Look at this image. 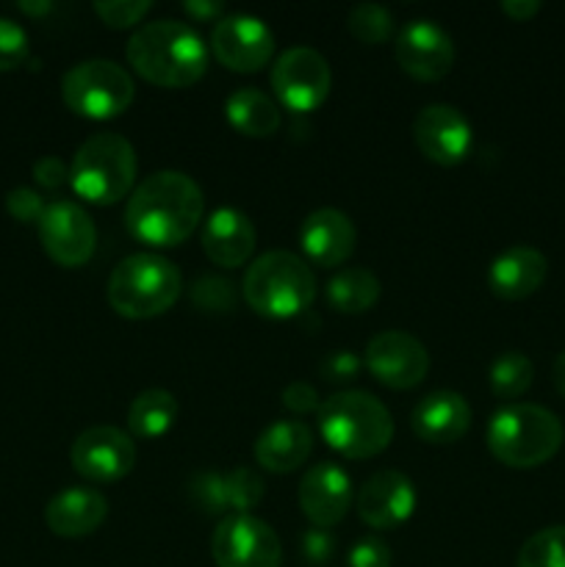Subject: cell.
I'll use <instances>...</instances> for the list:
<instances>
[{
	"label": "cell",
	"instance_id": "1",
	"mask_svg": "<svg viewBox=\"0 0 565 567\" xmlns=\"http://www.w3.org/2000/svg\"><path fill=\"white\" fill-rule=\"evenodd\" d=\"M205 197L194 177L161 169L133 188L125 208V227L136 241L150 247H177L203 221Z\"/></svg>",
	"mask_w": 565,
	"mask_h": 567
},
{
	"label": "cell",
	"instance_id": "2",
	"mask_svg": "<svg viewBox=\"0 0 565 567\" xmlns=\"http://www.w3.org/2000/svg\"><path fill=\"white\" fill-rule=\"evenodd\" d=\"M127 64L161 89H186L208 70V44L181 20H155L127 39Z\"/></svg>",
	"mask_w": 565,
	"mask_h": 567
},
{
	"label": "cell",
	"instance_id": "3",
	"mask_svg": "<svg viewBox=\"0 0 565 567\" xmlns=\"http://www.w3.org/2000/svg\"><path fill=\"white\" fill-rule=\"evenodd\" d=\"M316 421L327 446L349 460L377 457L393 437L391 413L366 391H341L325 399Z\"/></svg>",
	"mask_w": 565,
	"mask_h": 567
},
{
	"label": "cell",
	"instance_id": "4",
	"mask_svg": "<svg viewBox=\"0 0 565 567\" xmlns=\"http://www.w3.org/2000/svg\"><path fill=\"white\" fill-rule=\"evenodd\" d=\"M487 449L507 468H537L559 452L563 421L541 404H507L487 421Z\"/></svg>",
	"mask_w": 565,
	"mask_h": 567
},
{
	"label": "cell",
	"instance_id": "5",
	"mask_svg": "<svg viewBox=\"0 0 565 567\" xmlns=\"http://www.w3.org/2000/svg\"><path fill=\"white\" fill-rule=\"evenodd\" d=\"M244 302L266 319H294L316 299V277L305 258L271 249L249 264L242 282Z\"/></svg>",
	"mask_w": 565,
	"mask_h": 567
},
{
	"label": "cell",
	"instance_id": "6",
	"mask_svg": "<svg viewBox=\"0 0 565 567\" xmlns=\"http://www.w3.org/2000/svg\"><path fill=\"white\" fill-rule=\"evenodd\" d=\"M183 291V277L172 260L155 252L122 258L109 277L105 297L122 319H153L166 313Z\"/></svg>",
	"mask_w": 565,
	"mask_h": 567
},
{
	"label": "cell",
	"instance_id": "7",
	"mask_svg": "<svg viewBox=\"0 0 565 567\" xmlns=\"http://www.w3.org/2000/svg\"><path fill=\"white\" fill-rule=\"evenodd\" d=\"M136 181V150L120 133H94L70 166V183L78 197L92 205H114L127 197Z\"/></svg>",
	"mask_w": 565,
	"mask_h": 567
},
{
	"label": "cell",
	"instance_id": "8",
	"mask_svg": "<svg viewBox=\"0 0 565 567\" xmlns=\"http://www.w3.org/2000/svg\"><path fill=\"white\" fill-rule=\"evenodd\" d=\"M133 78L111 59H89L70 66L61 78L64 105L86 120H114L133 103Z\"/></svg>",
	"mask_w": 565,
	"mask_h": 567
},
{
	"label": "cell",
	"instance_id": "9",
	"mask_svg": "<svg viewBox=\"0 0 565 567\" xmlns=\"http://www.w3.org/2000/svg\"><path fill=\"white\" fill-rule=\"evenodd\" d=\"M330 83L332 75L327 59L319 50L305 48V44L282 50V55H277L271 66V89L277 100L297 114L319 109L330 94Z\"/></svg>",
	"mask_w": 565,
	"mask_h": 567
},
{
	"label": "cell",
	"instance_id": "10",
	"mask_svg": "<svg viewBox=\"0 0 565 567\" xmlns=\"http://www.w3.org/2000/svg\"><path fill=\"white\" fill-rule=\"evenodd\" d=\"M216 567H280L282 548L275 529L255 515H227L210 537Z\"/></svg>",
	"mask_w": 565,
	"mask_h": 567
},
{
	"label": "cell",
	"instance_id": "11",
	"mask_svg": "<svg viewBox=\"0 0 565 567\" xmlns=\"http://www.w3.org/2000/svg\"><path fill=\"white\" fill-rule=\"evenodd\" d=\"M37 227L44 252L64 269H78V266L89 264L94 247H97V227H94L92 216L72 199H53L44 205V214Z\"/></svg>",
	"mask_w": 565,
	"mask_h": 567
},
{
	"label": "cell",
	"instance_id": "12",
	"mask_svg": "<svg viewBox=\"0 0 565 567\" xmlns=\"http://www.w3.org/2000/svg\"><path fill=\"white\" fill-rule=\"evenodd\" d=\"M210 53L233 72H258L275 55V33L260 17L225 14L210 31Z\"/></svg>",
	"mask_w": 565,
	"mask_h": 567
},
{
	"label": "cell",
	"instance_id": "13",
	"mask_svg": "<svg viewBox=\"0 0 565 567\" xmlns=\"http://www.w3.org/2000/svg\"><path fill=\"white\" fill-rule=\"evenodd\" d=\"M363 365L386 388L408 391V388H415L419 382H424L427 371H430V352L410 332L386 330L377 332L366 343Z\"/></svg>",
	"mask_w": 565,
	"mask_h": 567
},
{
	"label": "cell",
	"instance_id": "14",
	"mask_svg": "<svg viewBox=\"0 0 565 567\" xmlns=\"http://www.w3.org/2000/svg\"><path fill=\"white\" fill-rule=\"evenodd\" d=\"M72 468L89 482H116L136 465V446L116 426H89L72 443Z\"/></svg>",
	"mask_w": 565,
	"mask_h": 567
},
{
	"label": "cell",
	"instance_id": "15",
	"mask_svg": "<svg viewBox=\"0 0 565 567\" xmlns=\"http://www.w3.org/2000/svg\"><path fill=\"white\" fill-rule=\"evenodd\" d=\"M397 64L415 81H441L454 66V42L438 22L410 20L393 42Z\"/></svg>",
	"mask_w": 565,
	"mask_h": 567
},
{
	"label": "cell",
	"instance_id": "16",
	"mask_svg": "<svg viewBox=\"0 0 565 567\" xmlns=\"http://www.w3.org/2000/svg\"><path fill=\"white\" fill-rule=\"evenodd\" d=\"M413 142L432 164L454 166L469 155L474 133L463 111L446 103H432L415 114Z\"/></svg>",
	"mask_w": 565,
	"mask_h": 567
},
{
	"label": "cell",
	"instance_id": "17",
	"mask_svg": "<svg viewBox=\"0 0 565 567\" xmlns=\"http://www.w3.org/2000/svg\"><path fill=\"white\" fill-rule=\"evenodd\" d=\"M352 504V480L336 463H316L299 482V509L319 529L341 524Z\"/></svg>",
	"mask_w": 565,
	"mask_h": 567
},
{
	"label": "cell",
	"instance_id": "18",
	"mask_svg": "<svg viewBox=\"0 0 565 567\" xmlns=\"http://www.w3.org/2000/svg\"><path fill=\"white\" fill-rule=\"evenodd\" d=\"M415 509V487L402 471H377L358 493V515L371 529L402 526Z\"/></svg>",
	"mask_w": 565,
	"mask_h": 567
},
{
	"label": "cell",
	"instance_id": "19",
	"mask_svg": "<svg viewBox=\"0 0 565 567\" xmlns=\"http://www.w3.org/2000/svg\"><path fill=\"white\" fill-rule=\"evenodd\" d=\"M355 233L352 219L338 208H319L305 216L299 227V247L310 264L321 269H336L349 255L355 252Z\"/></svg>",
	"mask_w": 565,
	"mask_h": 567
},
{
	"label": "cell",
	"instance_id": "20",
	"mask_svg": "<svg viewBox=\"0 0 565 567\" xmlns=\"http://www.w3.org/2000/svg\"><path fill=\"white\" fill-rule=\"evenodd\" d=\"M255 238H258L255 236V225L244 210L216 208L205 219L199 241H203L210 264L222 266V269H236V266H244L253 258Z\"/></svg>",
	"mask_w": 565,
	"mask_h": 567
},
{
	"label": "cell",
	"instance_id": "21",
	"mask_svg": "<svg viewBox=\"0 0 565 567\" xmlns=\"http://www.w3.org/2000/svg\"><path fill=\"white\" fill-rule=\"evenodd\" d=\"M415 437L432 446H449L458 443L471 430V408L465 396L454 391L427 393L410 415Z\"/></svg>",
	"mask_w": 565,
	"mask_h": 567
},
{
	"label": "cell",
	"instance_id": "22",
	"mask_svg": "<svg viewBox=\"0 0 565 567\" xmlns=\"http://www.w3.org/2000/svg\"><path fill=\"white\" fill-rule=\"evenodd\" d=\"M109 518V498L94 487H66L44 507V524L59 537H86Z\"/></svg>",
	"mask_w": 565,
	"mask_h": 567
},
{
	"label": "cell",
	"instance_id": "23",
	"mask_svg": "<svg viewBox=\"0 0 565 567\" xmlns=\"http://www.w3.org/2000/svg\"><path fill=\"white\" fill-rule=\"evenodd\" d=\"M548 275V260L535 247H510L487 269V286L499 299L518 302L532 297Z\"/></svg>",
	"mask_w": 565,
	"mask_h": 567
},
{
	"label": "cell",
	"instance_id": "24",
	"mask_svg": "<svg viewBox=\"0 0 565 567\" xmlns=\"http://www.w3.org/2000/svg\"><path fill=\"white\" fill-rule=\"evenodd\" d=\"M314 452V432L302 421H275L255 441V463L271 474H291Z\"/></svg>",
	"mask_w": 565,
	"mask_h": 567
},
{
	"label": "cell",
	"instance_id": "25",
	"mask_svg": "<svg viewBox=\"0 0 565 567\" xmlns=\"http://www.w3.org/2000/svg\"><path fill=\"white\" fill-rule=\"evenodd\" d=\"M225 114L238 133L253 138H266L280 127V109H277V103L255 86L236 89L227 97Z\"/></svg>",
	"mask_w": 565,
	"mask_h": 567
},
{
	"label": "cell",
	"instance_id": "26",
	"mask_svg": "<svg viewBox=\"0 0 565 567\" xmlns=\"http://www.w3.org/2000/svg\"><path fill=\"white\" fill-rule=\"evenodd\" d=\"M325 299L336 313H366L380 299V280L369 269H341L327 280Z\"/></svg>",
	"mask_w": 565,
	"mask_h": 567
},
{
	"label": "cell",
	"instance_id": "27",
	"mask_svg": "<svg viewBox=\"0 0 565 567\" xmlns=\"http://www.w3.org/2000/svg\"><path fill=\"white\" fill-rule=\"evenodd\" d=\"M177 402L164 388H147L127 408V426L136 437H161L175 426Z\"/></svg>",
	"mask_w": 565,
	"mask_h": 567
},
{
	"label": "cell",
	"instance_id": "28",
	"mask_svg": "<svg viewBox=\"0 0 565 567\" xmlns=\"http://www.w3.org/2000/svg\"><path fill=\"white\" fill-rule=\"evenodd\" d=\"M535 365L524 352H502L491 365V391L499 399H518L530 391Z\"/></svg>",
	"mask_w": 565,
	"mask_h": 567
},
{
	"label": "cell",
	"instance_id": "29",
	"mask_svg": "<svg viewBox=\"0 0 565 567\" xmlns=\"http://www.w3.org/2000/svg\"><path fill=\"white\" fill-rule=\"evenodd\" d=\"M347 28L358 42L382 44L393 37V14L380 3H358L347 14Z\"/></svg>",
	"mask_w": 565,
	"mask_h": 567
},
{
	"label": "cell",
	"instance_id": "30",
	"mask_svg": "<svg viewBox=\"0 0 565 567\" xmlns=\"http://www.w3.org/2000/svg\"><path fill=\"white\" fill-rule=\"evenodd\" d=\"M518 567H565V526L535 532L521 546Z\"/></svg>",
	"mask_w": 565,
	"mask_h": 567
},
{
	"label": "cell",
	"instance_id": "31",
	"mask_svg": "<svg viewBox=\"0 0 565 567\" xmlns=\"http://www.w3.org/2000/svg\"><path fill=\"white\" fill-rule=\"evenodd\" d=\"M188 299L203 313H230L238 302V291L227 277L203 275L188 288Z\"/></svg>",
	"mask_w": 565,
	"mask_h": 567
},
{
	"label": "cell",
	"instance_id": "32",
	"mask_svg": "<svg viewBox=\"0 0 565 567\" xmlns=\"http://www.w3.org/2000/svg\"><path fill=\"white\" fill-rule=\"evenodd\" d=\"M225 496L227 513L230 515H249L264 498V480L255 468H236L225 474Z\"/></svg>",
	"mask_w": 565,
	"mask_h": 567
},
{
	"label": "cell",
	"instance_id": "33",
	"mask_svg": "<svg viewBox=\"0 0 565 567\" xmlns=\"http://www.w3.org/2000/svg\"><path fill=\"white\" fill-rule=\"evenodd\" d=\"M188 496L192 502L203 509L205 515H230L227 513V496H225V474L216 471H199L188 482Z\"/></svg>",
	"mask_w": 565,
	"mask_h": 567
},
{
	"label": "cell",
	"instance_id": "34",
	"mask_svg": "<svg viewBox=\"0 0 565 567\" xmlns=\"http://www.w3.org/2000/svg\"><path fill=\"white\" fill-rule=\"evenodd\" d=\"M150 0H97L94 3V14L105 22L109 28L125 31L142 22V17L150 11Z\"/></svg>",
	"mask_w": 565,
	"mask_h": 567
},
{
	"label": "cell",
	"instance_id": "35",
	"mask_svg": "<svg viewBox=\"0 0 565 567\" xmlns=\"http://www.w3.org/2000/svg\"><path fill=\"white\" fill-rule=\"evenodd\" d=\"M28 50H31V42H28L25 28L9 17H0V72L17 70L28 59Z\"/></svg>",
	"mask_w": 565,
	"mask_h": 567
},
{
	"label": "cell",
	"instance_id": "36",
	"mask_svg": "<svg viewBox=\"0 0 565 567\" xmlns=\"http://www.w3.org/2000/svg\"><path fill=\"white\" fill-rule=\"evenodd\" d=\"M360 371H363V360L352 349H338L319 363V374L327 382H352L358 380Z\"/></svg>",
	"mask_w": 565,
	"mask_h": 567
},
{
	"label": "cell",
	"instance_id": "37",
	"mask_svg": "<svg viewBox=\"0 0 565 567\" xmlns=\"http://www.w3.org/2000/svg\"><path fill=\"white\" fill-rule=\"evenodd\" d=\"M6 210H9L17 221H22V225H31V221L42 219L44 199L39 197L33 188H11V192L6 194Z\"/></svg>",
	"mask_w": 565,
	"mask_h": 567
},
{
	"label": "cell",
	"instance_id": "38",
	"mask_svg": "<svg viewBox=\"0 0 565 567\" xmlns=\"http://www.w3.org/2000/svg\"><path fill=\"white\" fill-rule=\"evenodd\" d=\"M391 548L380 537H363L349 548L347 567H391Z\"/></svg>",
	"mask_w": 565,
	"mask_h": 567
},
{
	"label": "cell",
	"instance_id": "39",
	"mask_svg": "<svg viewBox=\"0 0 565 567\" xmlns=\"http://www.w3.org/2000/svg\"><path fill=\"white\" fill-rule=\"evenodd\" d=\"M299 551H302V559L310 565H327L336 554V537L330 535V529H319V526H310L308 532L299 540Z\"/></svg>",
	"mask_w": 565,
	"mask_h": 567
},
{
	"label": "cell",
	"instance_id": "40",
	"mask_svg": "<svg viewBox=\"0 0 565 567\" xmlns=\"http://www.w3.org/2000/svg\"><path fill=\"white\" fill-rule=\"evenodd\" d=\"M282 404H286L291 413L308 415V413H319L321 399L310 382L297 380V382H291V385H286V391H282Z\"/></svg>",
	"mask_w": 565,
	"mask_h": 567
},
{
	"label": "cell",
	"instance_id": "41",
	"mask_svg": "<svg viewBox=\"0 0 565 567\" xmlns=\"http://www.w3.org/2000/svg\"><path fill=\"white\" fill-rule=\"evenodd\" d=\"M33 181L39 183L42 188H59L64 186L66 181H70V169H66V164L61 158H55V155H44V158H39L37 164H33Z\"/></svg>",
	"mask_w": 565,
	"mask_h": 567
},
{
	"label": "cell",
	"instance_id": "42",
	"mask_svg": "<svg viewBox=\"0 0 565 567\" xmlns=\"http://www.w3.org/2000/svg\"><path fill=\"white\" fill-rule=\"evenodd\" d=\"M502 11L515 22H526L541 11L537 0H502Z\"/></svg>",
	"mask_w": 565,
	"mask_h": 567
},
{
	"label": "cell",
	"instance_id": "43",
	"mask_svg": "<svg viewBox=\"0 0 565 567\" xmlns=\"http://www.w3.org/2000/svg\"><path fill=\"white\" fill-rule=\"evenodd\" d=\"M186 14H192L194 20H214V17H225L222 14V3H214V0H188L183 3Z\"/></svg>",
	"mask_w": 565,
	"mask_h": 567
},
{
	"label": "cell",
	"instance_id": "44",
	"mask_svg": "<svg viewBox=\"0 0 565 567\" xmlns=\"http://www.w3.org/2000/svg\"><path fill=\"white\" fill-rule=\"evenodd\" d=\"M552 377H554V388H557L559 396L565 399V349L557 354V360H554Z\"/></svg>",
	"mask_w": 565,
	"mask_h": 567
},
{
	"label": "cell",
	"instance_id": "45",
	"mask_svg": "<svg viewBox=\"0 0 565 567\" xmlns=\"http://www.w3.org/2000/svg\"><path fill=\"white\" fill-rule=\"evenodd\" d=\"M20 9L28 11V14H48L53 3H20Z\"/></svg>",
	"mask_w": 565,
	"mask_h": 567
}]
</instances>
